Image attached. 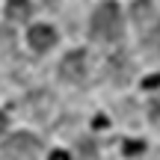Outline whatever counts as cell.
<instances>
[{
  "instance_id": "obj_1",
  "label": "cell",
  "mask_w": 160,
  "mask_h": 160,
  "mask_svg": "<svg viewBox=\"0 0 160 160\" xmlns=\"http://www.w3.org/2000/svg\"><path fill=\"white\" fill-rule=\"evenodd\" d=\"M92 36L98 42H116L122 36V15L116 3H101L92 15Z\"/></svg>"
},
{
  "instance_id": "obj_2",
  "label": "cell",
  "mask_w": 160,
  "mask_h": 160,
  "mask_svg": "<svg viewBox=\"0 0 160 160\" xmlns=\"http://www.w3.org/2000/svg\"><path fill=\"white\" fill-rule=\"evenodd\" d=\"M3 154L9 160H36V154H39V139L30 137V133H15V137L6 139Z\"/></svg>"
},
{
  "instance_id": "obj_3",
  "label": "cell",
  "mask_w": 160,
  "mask_h": 160,
  "mask_svg": "<svg viewBox=\"0 0 160 160\" xmlns=\"http://www.w3.org/2000/svg\"><path fill=\"white\" fill-rule=\"evenodd\" d=\"M59 71H62L65 80H74V83H80V80H83V74H86V53H83V51H71L68 57L62 59Z\"/></svg>"
},
{
  "instance_id": "obj_4",
  "label": "cell",
  "mask_w": 160,
  "mask_h": 160,
  "mask_svg": "<svg viewBox=\"0 0 160 160\" xmlns=\"http://www.w3.org/2000/svg\"><path fill=\"white\" fill-rule=\"evenodd\" d=\"M30 45H33L36 51H48V48H53V45H57V33H53V27H48V24L30 27Z\"/></svg>"
},
{
  "instance_id": "obj_5",
  "label": "cell",
  "mask_w": 160,
  "mask_h": 160,
  "mask_svg": "<svg viewBox=\"0 0 160 160\" xmlns=\"http://www.w3.org/2000/svg\"><path fill=\"white\" fill-rule=\"evenodd\" d=\"M30 12H33L30 0H9V3H6V18H9V21H27Z\"/></svg>"
},
{
  "instance_id": "obj_6",
  "label": "cell",
  "mask_w": 160,
  "mask_h": 160,
  "mask_svg": "<svg viewBox=\"0 0 160 160\" xmlns=\"http://www.w3.org/2000/svg\"><path fill=\"white\" fill-rule=\"evenodd\" d=\"M151 18V3L148 0H137L133 3V21H148Z\"/></svg>"
},
{
  "instance_id": "obj_7",
  "label": "cell",
  "mask_w": 160,
  "mask_h": 160,
  "mask_svg": "<svg viewBox=\"0 0 160 160\" xmlns=\"http://www.w3.org/2000/svg\"><path fill=\"white\" fill-rule=\"evenodd\" d=\"M148 48H151V51H154L157 57H160V24L154 27V33L148 36Z\"/></svg>"
},
{
  "instance_id": "obj_8",
  "label": "cell",
  "mask_w": 160,
  "mask_h": 160,
  "mask_svg": "<svg viewBox=\"0 0 160 160\" xmlns=\"http://www.w3.org/2000/svg\"><path fill=\"white\" fill-rule=\"evenodd\" d=\"M148 116H151V122L160 128V98H154L151 101V107H148Z\"/></svg>"
},
{
  "instance_id": "obj_9",
  "label": "cell",
  "mask_w": 160,
  "mask_h": 160,
  "mask_svg": "<svg viewBox=\"0 0 160 160\" xmlns=\"http://www.w3.org/2000/svg\"><path fill=\"white\" fill-rule=\"evenodd\" d=\"M142 148H145V142H137V139H131V142H125V151H128V154H139Z\"/></svg>"
},
{
  "instance_id": "obj_10",
  "label": "cell",
  "mask_w": 160,
  "mask_h": 160,
  "mask_svg": "<svg viewBox=\"0 0 160 160\" xmlns=\"http://www.w3.org/2000/svg\"><path fill=\"white\" fill-rule=\"evenodd\" d=\"M142 86H145V89H154V86H160V74L148 77V80H142Z\"/></svg>"
},
{
  "instance_id": "obj_11",
  "label": "cell",
  "mask_w": 160,
  "mask_h": 160,
  "mask_svg": "<svg viewBox=\"0 0 160 160\" xmlns=\"http://www.w3.org/2000/svg\"><path fill=\"white\" fill-rule=\"evenodd\" d=\"M48 160H71L68 154H65V151H53V154L51 157H48Z\"/></svg>"
},
{
  "instance_id": "obj_12",
  "label": "cell",
  "mask_w": 160,
  "mask_h": 160,
  "mask_svg": "<svg viewBox=\"0 0 160 160\" xmlns=\"http://www.w3.org/2000/svg\"><path fill=\"white\" fill-rule=\"evenodd\" d=\"M3 131H6V116L0 113V133H3Z\"/></svg>"
}]
</instances>
